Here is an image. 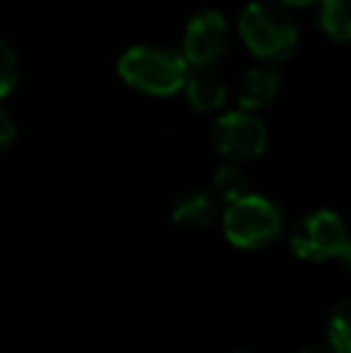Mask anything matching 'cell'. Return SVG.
<instances>
[{"mask_svg":"<svg viewBox=\"0 0 351 353\" xmlns=\"http://www.w3.org/2000/svg\"><path fill=\"white\" fill-rule=\"evenodd\" d=\"M17 137V125H14L12 116L5 108H0V152L10 149V144Z\"/></svg>","mask_w":351,"mask_h":353,"instance_id":"cell-14","label":"cell"},{"mask_svg":"<svg viewBox=\"0 0 351 353\" xmlns=\"http://www.w3.org/2000/svg\"><path fill=\"white\" fill-rule=\"evenodd\" d=\"M291 250L308 262H325L349 255V238L342 219L330 210L303 216L291 236Z\"/></svg>","mask_w":351,"mask_h":353,"instance_id":"cell-4","label":"cell"},{"mask_svg":"<svg viewBox=\"0 0 351 353\" xmlns=\"http://www.w3.org/2000/svg\"><path fill=\"white\" fill-rule=\"evenodd\" d=\"M118 74L135 92L150 97H174L185 87L190 68L183 56L161 46H132L118 61Z\"/></svg>","mask_w":351,"mask_h":353,"instance_id":"cell-2","label":"cell"},{"mask_svg":"<svg viewBox=\"0 0 351 353\" xmlns=\"http://www.w3.org/2000/svg\"><path fill=\"white\" fill-rule=\"evenodd\" d=\"M330 351L332 353H349L351 349V332H349V303H342L330 317L328 327Z\"/></svg>","mask_w":351,"mask_h":353,"instance_id":"cell-12","label":"cell"},{"mask_svg":"<svg viewBox=\"0 0 351 353\" xmlns=\"http://www.w3.org/2000/svg\"><path fill=\"white\" fill-rule=\"evenodd\" d=\"M318 27L328 39L347 43L351 39V8L349 0H318Z\"/></svg>","mask_w":351,"mask_h":353,"instance_id":"cell-10","label":"cell"},{"mask_svg":"<svg viewBox=\"0 0 351 353\" xmlns=\"http://www.w3.org/2000/svg\"><path fill=\"white\" fill-rule=\"evenodd\" d=\"M229 51V22L219 10H202L183 34V61L197 72H210Z\"/></svg>","mask_w":351,"mask_h":353,"instance_id":"cell-5","label":"cell"},{"mask_svg":"<svg viewBox=\"0 0 351 353\" xmlns=\"http://www.w3.org/2000/svg\"><path fill=\"white\" fill-rule=\"evenodd\" d=\"M284 5H291V8H305V5H313L318 0H281Z\"/></svg>","mask_w":351,"mask_h":353,"instance_id":"cell-15","label":"cell"},{"mask_svg":"<svg viewBox=\"0 0 351 353\" xmlns=\"http://www.w3.org/2000/svg\"><path fill=\"white\" fill-rule=\"evenodd\" d=\"M217 214H219V202H217V197L212 192L192 190L178 197L174 212H171V219L183 228L205 231V228H210L217 221Z\"/></svg>","mask_w":351,"mask_h":353,"instance_id":"cell-8","label":"cell"},{"mask_svg":"<svg viewBox=\"0 0 351 353\" xmlns=\"http://www.w3.org/2000/svg\"><path fill=\"white\" fill-rule=\"evenodd\" d=\"M185 97L188 103L192 106V111L197 113H214L221 111L226 106V84L219 77H214L212 72H197L190 74L185 82Z\"/></svg>","mask_w":351,"mask_h":353,"instance_id":"cell-9","label":"cell"},{"mask_svg":"<svg viewBox=\"0 0 351 353\" xmlns=\"http://www.w3.org/2000/svg\"><path fill=\"white\" fill-rule=\"evenodd\" d=\"M299 353H332V351H330V349H303Z\"/></svg>","mask_w":351,"mask_h":353,"instance_id":"cell-16","label":"cell"},{"mask_svg":"<svg viewBox=\"0 0 351 353\" xmlns=\"http://www.w3.org/2000/svg\"><path fill=\"white\" fill-rule=\"evenodd\" d=\"M19 79V63L12 46L0 39V99H5L14 89Z\"/></svg>","mask_w":351,"mask_h":353,"instance_id":"cell-13","label":"cell"},{"mask_svg":"<svg viewBox=\"0 0 351 353\" xmlns=\"http://www.w3.org/2000/svg\"><path fill=\"white\" fill-rule=\"evenodd\" d=\"M279 92V72L270 65L250 68L239 82V106L241 111H260L270 106Z\"/></svg>","mask_w":351,"mask_h":353,"instance_id":"cell-7","label":"cell"},{"mask_svg":"<svg viewBox=\"0 0 351 353\" xmlns=\"http://www.w3.org/2000/svg\"><path fill=\"white\" fill-rule=\"evenodd\" d=\"M212 142L217 152L234 161H253L267 149V130L260 118L245 111H229L212 125Z\"/></svg>","mask_w":351,"mask_h":353,"instance_id":"cell-6","label":"cell"},{"mask_svg":"<svg viewBox=\"0 0 351 353\" xmlns=\"http://www.w3.org/2000/svg\"><path fill=\"white\" fill-rule=\"evenodd\" d=\"M236 353H245V351H236Z\"/></svg>","mask_w":351,"mask_h":353,"instance_id":"cell-17","label":"cell"},{"mask_svg":"<svg viewBox=\"0 0 351 353\" xmlns=\"http://www.w3.org/2000/svg\"><path fill=\"white\" fill-rule=\"evenodd\" d=\"M239 34L255 58L284 63L299 48V27L284 8L274 3H248L239 17Z\"/></svg>","mask_w":351,"mask_h":353,"instance_id":"cell-1","label":"cell"},{"mask_svg":"<svg viewBox=\"0 0 351 353\" xmlns=\"http://www.w3.org/2000/svg\"><path fill=\"white\" fill-rule=\"evenodd\" d=\"M221 223L226 241L243 250H258L281 233V214L277 205H272L267 197L250 192L226 205Z\"/></svg>","mask_w":351,"mask_h":353,"instance_id":"cell-3","label":"cell"},{"mask_svg":"<svg viewBox=\"0 0 351 353\" xmlns=\"http://www.w3.org/2000/svg\"><path fill=\"white\" fill-rule=\"evenodd\" d=\"M212 195L231 205L248 195V178L236 163H226V166L217 168L214 178H212Z\"/></svg>","mask_w":351,"mask_h":353,"instance_id":"cell-11","label":"cell"}]
</instances>
